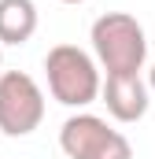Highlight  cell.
Returning a JSON list of instances; mask_svg holds the SVG:
<instances>
[{
    "instance_id": "obj_4",
    "label": "cell",
    "mask_w": 155,
    "mask_h": 159,
    "mask_svg": "<svg viewBox=\"0 0 155 159\" xmlns=\"http://www.w3.org/2000/svg\"><path fill=\"white\" fill-rule=\"evenodd\" d=\"M44 122V93L26 70L0 74V133L4 137H30Z\"/></svg>"
},
{
    "instance_id": "obj_9",
    "label": "cell",
    "mask_w": 155,
    "mask_h": 159,
    "mask_svg": "<svg viewBox=\"0 0 155 159\" xmlns=\"http://www.w3.org/2000/svg\"><path fill=\"white\" fill-rule=\"evenodd\" d=\"M0 63H4V52H0ZM0 74H4V70H0Z\"/></svg>"
},
{
    "instance_id": "obj_3",
    "label": "cell",
    "mask_w": 155,
    "mask_h": 159,
    "mask_svg": "<svg viewBox=\"0 0 155 159\" xmlns=\"http://www.w3.org/2000/svg\"><path fill=\"white\" fill-rule=\"evenodd\" d=\"M59 148L67 159H133V144L126 141V133H118L115 126L100 115H70L59 129Z\"/></svg>"
},
{
    "instance_id": "obj_5",
    "label": "cell",
    "mask_w": 155,
    "mask_h": 159,
    "mask_svg": "<svg viewBox=\"0 0 155 159\" xmlns=\"http://www.w3.org/2000/svg\"><path fill=\"white\" fill-rule=\"evenodd\" d=\"M148 85L140 81V74H107V81H104V104H107V115L115 122H140L144 115H148Z\"/></svg>"
},
{
    "instance_id": "obj_6",
    "label": "cell",
    "mask_w": 155,
    "mask_h": 159,
    "mask_svg": "<svg viewBox=\"0 0 155 159\" xmlns=\"http://www.w3.org/2000/svg\"><path fill=\"white\" fill-rule=\"evenodd\" d=\"M37 34L33 0H0V44H26Z\"/></svg>"
},
{
    "instance_id": "obj_1",
    "label": "cell",
    "mask_w": 155,
    "mask_h": 159,
    "mask_svg": "<svg viewBox=\"0 0 155 159\" xmlns=\"http://www.w3.org/2000/svg\"><path fill=\"white\" fill-rule=\"evenodd\" d=\"M89 41H92L96 63L107 74H140L144 70L148 37H144V26L133 15H126V11L100 15L89 30Z\"/></svg>"
},
{
    "instance_id": "obj_2",
    "label": "cell",
    "mask_w": 155,
    "mask_h": 159,
    "mask_svg": "<svg viewBox=\"0 0 155 159\" xmlns=\"http://www.w3.org/2000/svg\"><path fill=\"white\" fill-rule=\"evenodd\" d=\"M44 78H48V93L52 100H59L63 107H89L100 93H104V78L96 59L78 48V44H55L44 56Z\"/></svg>"
},
{
    "instance_id": "obj_8",
    "label": "cell",
    "mask_w": 155,
    "mask_h": 159,
    "mask_svg": "<svg viewBox=\"0 0 155 159\" xmlns=\"http://www.w3.org/2000/svg\"><path fill=\"white\" fill-rule=\"evenodd\" d=\"M59 4H85V0H59Z\"/></svg>"
},
{
    "instance_id": "obj_7",
    "label": "cell",
    "mask_w": 155,
    "mask_h": 159,
    "mask_svg": "<svg viewBox=\"0 0 155 159\" xmlns=\"http://www.w3.org/2000/svg\"><path fill=\"white\" fill-rule=\"evenodd\" d=\"M148 89H152V93H155V67H152V70H148Z\"/></svg>"
}]
</instances>
